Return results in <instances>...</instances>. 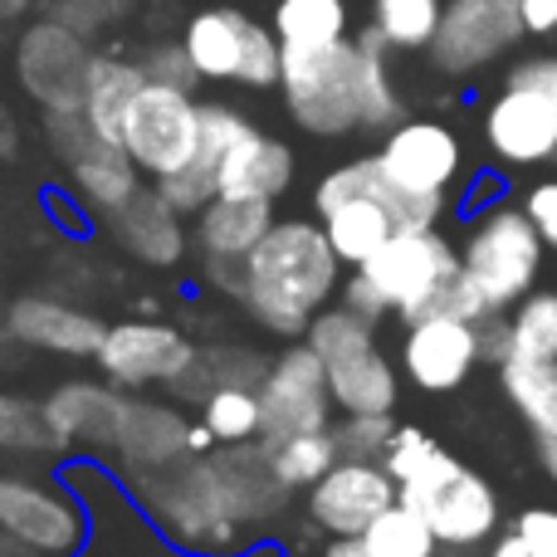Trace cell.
I'll list each match as a JSON object with an SVG mask.
<instances>
[{
    "instance_id": "obj_14",
    "label": "cell",
    "mask_w": 557,
    "mask_h": 557,
    "mask_svg": "<svg viewBox=\"0 0 557 557\" xmlns=\"http://www.w3.org/2000/svg\"><path fill=\"white\" fill-rule=\"evenodd\" d=\"M94 45L74 25L45 15L29 20L15 39V78L45 113H78L94 74Z\"/></svg>"
},
{
    "instance_id": "obj_38",
    "label": "cell",
    "mask_w": 557,
    "mask_h": 557,
    "mask_svg": "<svg viewBox=\"0 0 557 557\" xmlns=\"http://www.w3.org/2000/svg\"><path fill=\"white\" fill-rule=\"evenodd\" d=\"M157 191H162L182 215H196L206 201H215V196H221V182H215V166L196 157V162L186 166V172L162 176V182H157Z\"/></svg>"
},
{
    "instance_id": "obj_7",
    "label": "cell",
    "mask_w": 557,
    "mask_h": 557,
    "mask_svg": "<svg viewBox=\"0 0 557 557\" xmlns=\"http://www.w3.org/2000/svg\"><path fill=\"white\" fill-rule=\"evenodd\" d=\"M484 143L509 166L557 162V54L523 59L484 108Z\"/></svg>"
},
{
    "instance_id": "obj_35",
    "label": "cell",
    "mask_w": 557,
    "mask_h": 557,
    "mask_svg": "<svg viewBox=\"0 0 557 557\" xmlns=\"http://www.w3.org/2000/svg\"><path fill=\"white\" fill-rule=\"evenodd\" d=\"M201 421L211 425L221 445L260 441V431H264L260 386H215V392L201 401Z\"/></svg>"
},
{
    "instance_id": "obj_36",
    "label": "cell",
    "mask_w": 557,
    "mask_h": 557,
    "mask_svg": "<svg viewBox=\"0 0 557 557\" xmlns=\"http://www.w3.org/2000/svg\"><path fill=\"white\" fill-rule=\"evenodd\" d=\"M0 450H10V455L59 450V435H54V425H49V416H45V401L0 392Z\"/></svg>"
},
{
    "instance_id": "obj_33",
    "label": "cell",
    "mask_w": 557,
    "mask_h": 557,
    "mask_svg": "<svg viewBox=\"0 0 557 557\" xmlns=\"http://www.w3.org/2000/svg\"><path fill=\"white\" fill-rule=\"evenodd\" d=\"M270 25L284 45H333L347 39V0H278Z\"/></svg>"
},
{
    "instance_id": "obj_16",
    "label": "cell",
    "mask_w": 557,
    "mask_h": 557,
    "mask_svg": "<svg viewBox=\"0 0 557 557\" xmlns=\"http://www.w3.org/2000/svg\"><path fill=\"white\" fill-rule=\"evenodd\" d=\"M260 411H264L260 441L298 435V431H327V425L337 421L327 367H323V357L308 347V337L288 343L270 362V372H264V382H260Z\"/></svg>"
},
{
    "instance_id": "obj_25",
    "label": "cell",
    "mask_w": 557,
    "mask_h": 557,
    "mask_svg": "<svg viewBox=\"0 0 557 557\" xmlns=\"http://www.w3.org/2000/svg\"><path fill=\"white\" fill-rule=\"evenodd\" d=\"M274 201L260 196H215L196 211L191 245L201 264H245V255L274 231Z\"/></svg>"
},
{
    "instance_id": "obj_45",
    "label": "cell",
    "mask_w": 557,
    "mask_h": 557,
    "mask_svg": "<svg viewBox=\"0 0 557 557\" xmlns=\"http://www.w3.org/2000/svg\"><path fill=\"white\" fill-rule=\"evenodd\" d=\"M519 15L529 35H553L557 29V0H519Z\"/></svg>"
},
{
    "instance_id": "obj_40",
    "label": "cell",
    "mask_w": 557,
    "mask_h": 557,
    "mask_svg": "<svg viewBox=\"0 0 557 557\" xmlns=\"http://www.w3.org/2000/svg\"><path fill=\"white\" fill-rule=\"evenodd\" d=\"M143 69H147V78H157V84H176V88H191V94H196V84H206V78L196 74V64H191L182 39H176V45H152L143 54Z\"/></svg>"
},
{
    "instance_id": "obj_13",
    "label": "cell",
    "mask_w": 557,
    "mask_h": 557,
    "mask_svg": "<svg viewBox=\"0 0 557 557\" xmlns=\"http://www.w3.org/2000/svg\"><path fill=\"white\" fill-rule=\"evenodd\" d=\"M45 133L54 157L69 166V191L88 206L94 215L113 221L137 191H143V172L123 152V143L103 137L94 123L78 113H45Z\"/></svg>"
},
{
    "instance_id": "obj_48",
    "label": "cell",
    "mask_w": 557,
    "mask_h": 557,
    "mask_svg": "<svg viewBox=\"0 0 557 557\" xmlns=\"http://www.w3.org/2000/svg\"><path fill=\"white\" fill-rule=\"evenodd\" d=\"M323 557H372V553H367L362 539H327Z\"/></svg>"
},
{
    "instance_id": "obj_30",
    "label": "cell",
    "mask_w": 557,
    "mask_h": 557,
    "mask_svg": "<svg viewBox=\"0 0 557 557\" xmlns=\"http://www.w3.org/2000/svg\"><path fill=\"white\" fill-rule=\"evenodd\" d=\"M264 372H270V362L260 352H250V347H206V352H196L191 372L182 382H172V392L206 401L215 386H260Z\"/></svg>"
},
{
    "instance_id": "obj_49",
    "label": "cell",
    "mask_w": 557,
    "mask_h": 557,
    "mask_svg": "<svg viewBox=\"0 0 557 557\" xmlns=\"http://www.w3.org/2000/svg\"><path fill=\"white\" fill-rule=\"evenodd\" d=\"M20 5H25V0H0V10H20Z\"/></svg>"
},
{
    "instance_id": "obj_11",
    "label": "cell",
    "mask_w": 557,
    "mask_h": 557,
    "mask_svg": "<svg viewBox=\"0 0 557 557\" xmlns=\"http://www.w3.org/2000/svg\"><path fill=\"white\" fill-rule=\"evenodd\" d=\"M376 288H382L386 308L396 318H421V313H435L450 294L455 274H460V250L445 240L435 225H406L396 231L382 250L372 255L367 264H357Z\"/></svg>"
},
{
    "instance_id": "obj_2",
    "label": "cell",
    "mask_w": 557,
    "mask_h": 557,
    "mask_svg": "<svg viewBox=\"0 0 557 557\" xmlns=\"http://www.w3.org/2000/svg\"><path fill=\"white\" fill-rule=\"evenodd\" d=\"M337 260L323 221H274V231L245 255L240 264V304L264 333L298 343L313 327V318L333 304L337 294Z\"/></svg>"
},
{
    "instance_id": "obj_29",
    "label": "cell",
    "mask_w": 557,
    "mask_h": 557,
    "mask_svg": "<svg viewBox=\"0 0 557 557\" xmlns=\"http://www.w3.org/2000/svg\"><path fill=\"white\" fill-rule=\"evenodd\" d=\"M553 362L557 357V288H533L504 318V362Z\"/></svg>"
},
{
    "instance_id": "obj_42",
    "label": "cell",
    "mask_w": 557,
    "mask_h": 557,
    "mask_svg": "<svg viewBox=\"0 0 557 557\" xmlns=\"http://www.w3.org/2000/svg\"><path fill=\"white\" fill-rule=\"evenodd\" d=\"M45 211H49V221H54L64 235H88V231H94V211H88L74 191L49 186V191H45Z\"/></svg>"
},
{
    "instance_id": "obj_3",
    "label": "cell",
    "mask_w": 557,
    "mask_h": 557,
    "mask_svg": "<svg viewBox=\"0 0 557 557\" xmlns=\"http://www.w3.org/2000/svg\"><path fill=\"white\" fill-rule=\"evenodd\" d=\"M382 465L401 484V504H411L435 529L441 548H484L499 539V494L480 470L455 460L421 425H396Z\"/></svg>"
},
{
    "instance_id": "obj_17",
    "label": "cell",
    "mask_w": 557,
    "mask_h": 557,
    "mask_svg": "<svg viewBox=\"0 0 557 557\" xmlns=\"http://www.w3.org/2000/svg\"><path fill=\"white\" fill-rule=\"evenodd\" d=\"M529 35L519 15V0H445L435 45L425 49L431 64L450 78L480 74L499 54H509L519 39Z\"/></svg>"
},
{
    "instance_id": "obj_8",
    "label": "cell",
    "mask_w": 557,
    "mask_h": 557,
    "mask_svg": "<svg viewBox=\"0 0 557 557\" xmlns=\"http://www.w3.org/2000/svg\"><path fill=\"white\" fill-rule=\"evenodd\" d=\"M372 157L386 182L401 191L411 225L441 221L445 206H450V186L460 182L465 166V147L450 127L435 123V117H401L382 133V147Z\"/></svg>"
},
{
    "instance_id": "obj_1",
    "label": "cell",
    "mask_w": 557,
    "mask_h": 557,
    "mask_svg": "<svg viewBox=\"0 0 557 557\" xmlns=\"http://www.w3.org/2000/svg\"><path fill=\"white\" fill-rule=\"evenodd\" d=\"M382 29L333 39V45H284V113L318 143H337L347 133H386L401 123V94L386 69Z\"/></svg>"
},
{
    "instance_id": "obj_4",
    "label": "cell",
    "mask_w": 557,
    "mask_h": 557,
    "mask_svg": "<svg viewBox=\"0 0 557 557\" xmlns=\"http://www.w3.org/2000/svg\"><path fill=\"white\" fill-rule=\"evenodd\" d=\"M133 499L147 509V519L162 529V539L182 553H201V557H235L250 543V529L231 513L215 470L206 455H182V460L147 470L127 480Z\"/></svg>"
},
{
    "instance_id": "obj_39",
    "label": "cell",
    "mask_w": 557,
    "mask_h": 557,
    "mask_svg": "<svg viewBox=\"0 0 557 557\" xmlns=\"http://www.w3.org/2000/svg\"><path fill=\"white\" fill-rule=\"evenodd\" d=\"M39 5L49 10L54 20H64V25H74L78 35L94 39L98 29L117 25V20L133 10V0H39Z\"/></svg>"
},
{
    "instance_id": "obj_12",
    "label": "cell",
    "mask_w": 557,
    "mask_h": 557,
    "mask_svg": "<svg viewBox=\"0 0 557 557\" xmlns=\"http://www.w3.org/2000/svg\"><path fill=\"white\" fill-rule=\"evenodd\" d=\"M0 539L29 557H78L88 543V509L59 474H0Z\"/></svg>"
},
{
    "instance_id": "obj_22",
    "label": "cell",
    "mask_w": 557,
    "mask_h": 557,
    "mask_svg": "<svg viewBox=\"0 0 557 557\" xmlns=\"http://www.w3.org/2000/svg\"><path fill=\"white\" fill-rule=\"evenodd\" d=\"M5 333L15 343L35 347V352H54V357H94L103 343L108 323L94 318L88 308H74L64 298H45V294H20L5 308Z\"/></svg>"
},
{
    "instance_id": "obj_26",
    "label": "cell",
    "mask_w": 557,
    "mask_h": 557,
    "mask_svg": "<svg viewBox=\"0 0 557 557\" xmlns=\"http://www.w3.org/2000/svg\"><path fill=\"white\" fill-rule=\"evenodd\" d=\"M215 182L225 196H260V201H278L294 186V147L278 143L270 133H245L215 166Z\"/></svg>"
},
{
    "instance_id": "obj_47",
    "label": "cell",
    "mask_w": 557,
    "mask_h": 557,
    "mask_svg": "<svg viewBox=\"0 0 557 557\" xmlns=\"http://www.w3.org/2000/svg\"><path fill=\"white\" fill-rule=\"evenodd\" d=\"M539 441V465H543V474L557 484V435H533Z\"/></svg>"
},
{
    "instance_id": "obj_44",
    "label": "cell",
    "mask_w": 557,
    "mask_h": 557,
    "mask_svg": "<svg viewBox=\"0 0 557 557\" xmlns=\"http://www.w3.org/2000/svg\"><path fill=\"white\" fill-rule=\"evenodd\" d=\"M343 304H347V308H357V313H367V318H376V323H382V318L392 313V308H386V298H382V288H376L362 270H352V278L343 284Z\"/></svg>"
},
{
    "instance_id": "obj_32",
    "label": "cell",
    "mask_w": 557,
    "mask_h": 557,
    "mask_svg": "<svg viewBox=\"0 0 557 557\" xmlns=\"http://www.w3.org/2000/svg\"><path fill=\"white\" fill-rule=\"evenodd\" d=\"M362 543H367V553H372V557H435V553H441L435 529L411 509V504H401V499L367 523Z\"/></svg>"
},
{
    "instance_id": "obj_46",
    "label": "cell",
    "mask_w": 557,
    "mask_h": 557,
    "mask_svg": "<svg viewBox=\"0 0 557 557\" xmlns=\"http://www.w3.org/2000/svg\"><path fill=\"white\" fill-rule=\"evenodd\" d=\"M490 557H529V543H523L519 529H509V533H499V539L490 543Z\"/></svg>"
},
{
    "instance_id": "obj_37",
    "label": "cell",
    "mask_w": 557,
    "mask_h": 557,
    "mask_svg": "<svg viewBox=\"0 0 557 557\" xmlns=\"http://www.w3.org/2000/svg\"><path fill=\"white\" fill-rule=\"evenodd\" d=\"M396 435L392 411H337L333 441L343 460H382Z\"/></svg>"
},
{
    "instance_id": "obj_5",
    "label": "cell",
    "mask_w": 557,
    "mask_h": 557,
    "mask_svg": "<svg viewBox=\"0 0 557 557\" xmlns=\"http://www.w3.org/2000/svg\"><path fill=\"white\" fill-rule=\"evenodd\" d=\"M543 245L539 225H533L529 206L494 201L470 221L460 245V274L484 294L494 313H509L523 294H533L543 270Z\"/></svg>"
},
{
    "instance_id": "obj_24",
    "label": "cell",
    "mask_w": 557,
    "mask_h": 557,
    "mask_svg": "<svg viewBox=\"0 0 557 557\" xmlns=\"http://www.w3.org/2000/svg\"><path fill=\"white\" fill-rule=\"evenodd\" d=\"M108 225H113V240L147 270H176L186 260V245H191L186 215L157 191V182H147Z\"/></svg>"
},
{
    "instance_id": "obj_21",
    "label": "cell",
    "mask_w": 557,
    "mask_h": 557,
    "mask_svg": "<svg viewBox=\"0 0 557 557\" xmlns=\"http://www.w3.org/2000/svg\"><path fill=\"white\" fill-rule=\"evenodd\" d=\"M206 460H211L215 484H221L225 504H231V513L245 529H270L278 513L288 509V499H294V484L274 470L264 441L215 445Z\"/></svg>"
},
{
    "instance_id": "obj_20",
    "label": "cell",
    "mask_w": 557,
    "mask_h": 557,
    "mask_svg": "<svg viewBox=\"0 0 557 557\" xmlns=\"http://www.w3.org/2000/svg\"><path fill=\"white\" fill-rule=\"evenodd\" d=\"M127 406H133L127 386H117V382H108L103 376V382H64V386H54L49 401H45V416H49V425H54V435H59V450L78 445L74 455H98V460H108L117 431H123Z\"/></svg>"
},
{
    "instance_id": "obj_18",
    "label": "cell",
    "mask_w": 557,
    "mask_h": 557,
    "mask_svg": "<svg viewBox=\"0 0 557 557\" xmlns=\"http://www.w3.org/2000/svg\"><path fill=\"white\" fill-rule=\"evenodd\" d=\"M474 362H484L480 323L450 313V308H435V313H421L406 323L401 372L411 376L416 392H455V386L470 382Z\"/></svg>"
},
{
    "instance_id": "obj_34",
    "label": "cell",
    "mask_w": 557,
    "mask_h": 557,
    "mask_svg": "<svg viewBox=\"0 0 557 557\" xmlns=\"http://www.w3.org/2000/svg\"><path fill=\"white\" fill-rule=\"evenodd\" d=\"M441 15V0H372V25L392 49H431Z\"/></svg>"
},
{
    "instance_id": "obj_31",
    "label": "cell",
    "mask_w": 557,
    "mask_h": 557,
    "mask_svg": "<svg viewBox=\"0 0 557 557\" xmlns=\"http://www.w3.org/2000/svg\"><path fill=\"white\" fill-rule=\"evenodd\" d=\"M264 450H270L274 470L284 474L294 490H313V484L343 460V455H337V441H333V425H327V431L274 435V441H264Z\"/></svg>"
},
{
    "instance_id": "obj_43",
    "label": "cell",
    "mask_w": 557,
    "mask_h": 557,
    "mask_svg": "<svg viewBox=\"0 0 557 557\" xmlns=\"http://www.w3.org/2000/svg\"><path fill=\"white\" fill-rule=\"evenodd\" d=\"M523 206H529L533 225H539L543 245L557 255V176H548V182H539L529 196H523Z\"/></svg>"
},
{
    "instance_id": "obj_6",
    "label": "cell",
    "mask_w": 557,
    "mask_h": 557,
    "mask_svg": "<svg viewBox=\"0 0 557 557\" xmlns=\"http://www.w3.org/2000/svg\"><path fill=\"white\" fill-rule=\"evenodd\" d=\"M304 337L323 357L337 411H396L401 376H396L392 357L376 347V318L347 304H327Z\"/></svg>"
},
{
    "instance_id": "obj_9",
    "label": "cell",
    "mask_w": 557,
    "mask_h": 557,
    "mask_svg": "<svg viewBox=\"0 0 557 557\" xmlns=\"http://www.w3.org/2000/svg\"><path fill=\"white\" fill-rule=\"evenodd\" d=\"M182 45L206 84L278 88L284 74V39L274 35V25H260L235 5L196 10L182 29Z\"/></svg>"
},
{
    "instance_id": "obj_23",
    "label": "cell",
    "mask_w": 557,
    "mask_h": 557,
    "mask_svg": "<svg viewBox=\"0 0 557 557\" xmlns=\"http://www.w3.org/2000/svg\"><path fill=\"white\" fill-rule=\"evenodd\" d=\"M182 455H191V421L166 401H137L133 396L123 431H117L113 450H108V465L123 480H133V474L162 470V465L182 460Z\"/></svg>"
},
{
    "instance_id": "obj_19",
    "label": "cell",
    "mask_w": 557,
    "mask_h": 557,
    "mask_svg": "<svg viewBox=\"0 0 557 557\" xmlns=\"http://www.w3.org/2000/svg\"><path fill=\"white\" fill-rule=\"evenodd\" d=\"M401 499V484L382 460H337L308 490V519L327 539H362L367 523Z\"/></svg>"
},
{
    "instance_id": "obj_28",
    "label": "cell",
    "mask_w": 557,
    "mask_h": 557,
    "mask_svg": "<svg viewBox=\"0 0 557 557\" xmlns=\"http://www.w3.org/2000/svg\"><path fill=\"white\" fill-rule=\"evenodd\" d=\"M499 386L533 435H557V357L553 362H499Z\"/></svg>"
},
{
    "instance_id": "obj_10",
    "label": "cell",
    "mask_w": 557,
    "mask_h": 557,
    "mask_svg": "<svg viewBox=\"0 0 557 557\" xmlns=\"http://www.w3.org/2000/svg\"><path fill=\"white\" fill-rule=\"evenodd\" d=\"M201 108L206 103L191 94V88L157 84V78H147V84L137 88L117 143H123V152L133 157L137 172H143L147 182H162V176L186 172V166L201 157V137H206Z\"/></svg>"
},
{
    "instance_id": "obj_15",
    "label": "cell",
    "mask_w": 557,
    "mask_h": 557,
    "mask_svg": "<svg viewBox=\"0 0 557 557\" xmlns=\"http://www.w3.org/2000/svg\"><path fill=\"white\" fill-rule=\"evenodd\" d=\"M196 352L191 333L176 323H157V318H127V323H108L103 343H98L94 362L108 382L143 392V386H172L191 372Z\"/></svg>"
},
{
    "instance_id": "obj_27",
    "label": "cell",
    "mask_w": 557,
    "mask_h": 557,
    "mask_svg": "<svg viewBox=\"0 0 557 557\" xmlns=\"http://www.w3.org/2000/svg\"><path fill=\"white\" fill-rule=\"evenodd\" d=\"M147 84V69L143 59H117V54H98L94 59V74H88V94H84V117L98 127L103 137L123 133V117L133 108L137 88Z\"/></svg>"
},
{
    "instance_id": "obj_41",
    "label": "cell",
    "mask_w": 557,
    "mask_h": 557,
    "mask_svg": "<svg viewBox=\"0 0 557 557\" xmlns=\"http://www.w3.org/2000/svg\"><path fill=\"white\" fill-rule=\"evenodd\" d=\"M513 529L529 543V557H557V509H523Z\"/></svg>"
}]
</instances>
